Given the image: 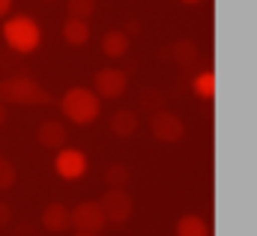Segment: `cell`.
<instances>
[{
  "mask_svg": "<svg viewBox=\"0 0 257 236\" xmlns=\"http://www.w3.org/2000/svg\"><path fill=\"white\" fill-rule=\"evenodd\" d=\"M0 102L3 105H21V108H30V105H39V108L57 105V99L45 87H39L33 78H27V75L0 78Z\"/></svg>",
  "mask_w": 257,
  "mask_h": 236,
  "instance_id": "1",
  "label": "cell"
},
{
  "mask_svg": "<svg viewBox=\"0 0 257 236\" xmlns=\"http://www.w3.org/2000/svg\"><path fill=\"white\" fill-rule=\"evenodd\" d=\"M60 111L75 126H90V123H96L99 114H102V99L96 96V90L69 87L63 93V99H60Z\"/></svg>",
  "mask_w": 257,
  "mask_h": 236,
  "instance_id": "2",
  "label": "cell"
},
{
  "mask_svg": "<svg viewBox=\"0 0 257 236\" xmlns=\"http://www.w3.org/2000/svg\"><path fill=\"white\" fill-rule=\"evenodd\" d=\"M3 42L15 51V54H33L42 45V27L39 21H33L30 15H6L3 24Z\"/></svg>",
  "mask_w": 257,
  "mask_h": 236,
  "instance_id": "3",
  "label": "cell"
},
{
  "mask_svg": "<svg viewBox=\"0 0 257 236\" xmlns=\"http://www.w3.org/2000/svg\"><path fill=\"white\" fill-rule=\"evenodd\" d=\"M99 206H102V212H105V224H111V227H126L128 218H132V212H135V200L128 197L126 188H108L105 194H102V200H99Z\"/></svg>",
  "mask_w": 257,
  "mask_h": 236,
  "instance_id": "4",
  "label": "cell"
},
{
  "mask_svg": "<svg viewBox=\"0 0 257 236\" xmlns=\"http://www.w3.org/2000/svg\"><path fill=\"white\" fill-rule=\"evenodd\" d=\"M150 132H153V138L156 141H162V144H177V141H183L186 138V123L177 117L174 111H156V114H150Z\"/></svg>",
  "mask_w": 257,
  "mask_h": 236,
  "instance_id": "5",
  "label": "cell"
},
{
  "mask_svg": "<svg viewBox=\"0 0 257 236\" xmlns=\"http://www.w3.org/2000/svg\"><path fill=\"white\" fill-rule=\"evenodd\" d=\"M87 168H90V159H87L81 150H66V147H60L57 156H54V171H57V177L66 179V182L84 179L87 177Z\"/></svg>",
  "mask_w": 257,
  "mask_h": 236,
  "instance_id": "6",
  "label": "cell"
},
{
  "mask_svg": "<svg viewBox=\"0 0 257 236\" xmlns=\"http://www.w3.org/2000/svg\"><path fill=\"white\" fill-rule=\"evenodd\" d=\"M128 87V75L123 69H99L96 75H93V90H96V96L99 99H120L123 93H126Z\"/></svg>",
  "mask_w": 257,
  "mask_h": 236,
  "instance_id": "7",
  "label": "cell"
},
{
  "mask_svg": "<svg viewBox=\"0 0 257 236\" xmlns=\"http://www.w3.org/2000/svg\"><path fill=\"white\" fill-rule=\"evenodd\" d=\"M69 221L75 230H90V233H99L105 227V212L99 206V200H84L78 203L75 209H69Z\"/></svg>",
  "mask_w": 257,
  "mask_h": 236,
  "instance_id": "8",
  "label": "cell"
},
{
  "mask_svg": "<svg viewBox=\"0 0 257 236\" xmlns=\"http://www.w3.org/2000/svg\"><path fill=\"white\" fill-rule=\"evenodd\" d=\"M66 138H69V132H66V126L60 120H42L39 129H36V141L45 150H60V147H66Z\"/></svg>",
  "mask_w": 257,
  "mask_h": 236,
  "instance_id": "9",
  "label": "cell"
},
{
  "mask_svg": "<svg viewBox=\"0 0 257 236\" xmlns=\"http://www.w3.org/2000/svg\"><path fill=\"white\" fill-rule=\"evenodd\" d=\"M42 227L48 230V233H66L69 227H72V221H69V206L63 203H48L45 209H42Z\"/></svg>",
  "mask_w": 257,
  "mask_h": 236,
  "instance_id": "10",
  "label": "cell"
},
{
  "mask_svg": "<svg viewBox=\"0 0 257 236\" xmlns=\"http://www.w3.org/2000/svg\"><path fill=\"white\" fill-rule=\"evenodd\" d=\"M63 39H66V45H72V48L87 45V42H90V21L69 15L63 21Z\"/></svg>",
  "mask_w": 257,
  "mask_h": 236,
  "instance_id": "11",
  "label": "cell"
},
{
  "mask_svg": "<svg viewBox=\"0 0 257 236\" xmlns=\"http://www.w3.org/2000/svg\"><path fill=\"white\" fill-rule=\"evenodd\" d=\"M138 126H141V120H138V111H132V108H120V111H114L111 120H108V129L117 138H132L138 132Z\"/></svg>",
  "mask_w": 257,
  "mask_h": 236,
  "instance_id": "12",
  "label": "cell"
},
{
  "mask_svg": "<svg viewBox=\"0 0 257 236\" xmlns=\"http://www.w3.org/2000/svg\"><path fill=\"white\" fill-rule=\"evenodd\" d=\"M102 54L111 60H120L128 54V33L126 30H108L102 36Z\"/></svg>",
  "mask_w": 257,
  "mask_h": 236,
  "instance_id": "13",
  "label": "cell"
},
{
  "mask_svg": "<svg viewBox=\"0 0 257 236\" xmlns=\"http://www.w3.org/2000/svg\"><path fill=\"white\" fill-rule=\"evenodd\" d=\"M174 233H177V236H212V233H209L206 218H203V215H197V212H186V215H180V218H177Z\"/></svg>",
  "mask_w": 257,
  "mask_h": 236,
  "instance_id": "14",
  "label": "cell"
},
{
  "mask_svg": "<svg viewBox=\"0 0 257 236\" xmlns=\"http://www.w3.org/2000/svg\"><path fill=\"white\" fill-rule=\"evenodd\" d=\"M192 90L194 96H200V99H215V75L209 72V69H203V72H197L192 78Z\"/></svg>",
  "mask_w": 257,
  "mask_h": 236,
  "instance_id": "15",
  "label": "cell"
},
{
  "mask_svg": "<svg viewBox=\"0 0 257 236\" xmlns=\"http://www.w3.org/2000/svg\"><path fill=\"white\" fill-rule=\"evenodd\" d=\"M171 57L177 60L180 66H186V69H189V66H194V63H197V57H200V54H197V45H194V42H189V39H180V42L171 48Z\"/></svg>",
  "mask_w": 257,
  "mask_h": 236,
  "instance_id": "16",
  "label": "cell"
},
{
  "mask_svg": "<svg viewBox=\"0 0 257 236\" xmlns=\"http://www.w3.org/2000/svg\"><path fill=\"white\" fill-rule=\"evenodd\" d=\"M128 179H132V171L126 165H120V162L105 168V185L108 188H128Z\"/></svg>",
  "mask_w": 257,
  "mask_h": 236,
  "instance_id": "17",
  "label": "cell"
},
{
  "mask_svg": "<svg viewBox=\"0 0 257 236\" xmlns=\"http://www.w3.org/2000/svg\"><path fill=\"white\" fill-rule=\"evenodd\" d=\"M66 12L75 15V18H93L96 12V0H66Z\"/></svg>",
  "mask_w": 257,
  "mask_h": 236,
  "instance_id": "18",
  "label": "cell"
},
{
  "mask_svg": "<svg viewBox=\"0 0 257 236\" xmlns=\"http://www.w3.org/2000/svg\"><path fill=\"white\" fill-rule=\"evenodd\" d=\"M141 108H144L147 114H156V111H162V108H165V99H162V93H159V90H144V96H141Z\"/></svg>",
  "mask_w": 257,
  "mask_h": 236,
  "instance_id": "19",
  "label": "cell"
},
{
  "mask_svg": "<svg viewBox=\"0 0 257 236\" xmlns=\"http://www.w3.org/2000/svg\"><path fill=\"white\" fill-rule=\"evenodd\" d=\"M15 179H18V171H15V165H12L9 159H3V156H0V191L12 188V185H15Z\"/></svg>",
  "mask_w": 257,
  "mask_h": 236,
  "instance_id": "20",
  "label": "cell"
},
{
  "mask_svg": "<svg viewBox=\"0 0 257 236\" xmlns=\"http://www.w3.org/2000/svg\"><path fill=\"white\" fill-rule=\"evenodd\" d=\"M12 218H15L12 206H9L6 200H0V227H9V224H12Z\"/></svg>",
  "mask_w": 257,
  "mask_h": 236,
  "instance_id": "21",
  "label": "cell"
},
{
  "mask_svg": "<svg viewBox=\"0 0 257 236\" xmlns=\"http://www.w3.org/2000/svg\"><path fill=\"white\" fill-rule=\"evenodd\" d=\"M12 3H15V0H0V18H6V15L12 12Z\"/></svg>",
  "mask_w": 257,
  "mask_h": 236,
  "instance_id": "22",
  "label": "cell"
},
{
  "mask_svg": "<svg viewBox=\"0 0 257 236\" xmlns=\"http://www.w3.org/2000/svg\"><path fill=\"white\" fill-rule=\"evenodd\" d=\"M15 236H36V230H33V227H18Z\"/></svg>",
  "mask_w": 257,
  "mask_h": 236,
  "instance_id": "23",
  "label": "cell"
},
{
  "mask_svg": "<svg viewBox=\"0 0 257 236\" xmlns=\"http://www.w3.org/2000/svg\"><path fill=\"white\" fill-rule=\"evenodd\" d=\"M126 33H128V39L138 33V21H132V24H126Z\"/></svg>",
  "mask_w": 257,
  "mask_h": 236,
  "instance_id": "24",
  "label": "cell"
},
{
  "mask_svg": "<svg viewBox=\"0 0 257 236\" xmlns=\"http://www.w3.org/2000/svg\"><path fill=\"white\" fill-rule=\"evenodd\" d=\"M3 126H6V105L0 102V129H3Z\"/></svg>",
  "mask_w": 257,
  "mask_h": 236,
  "instance_id": "25",
  "label": "cell"
},
{
  "mask_svg": "<svg viewBox=\"0 0 257 236\" xmlns=\"http://www.w3.org/2000/svg\"><path fill=\"white\" fill-rule=\"evenodd\" d=\"M75 236H99V233H90V230H75Z\"/></svg>",
  "mask_w": 257,
  "mask_h": 236,
  "instance_id": "26",
  "label": "cell"
},
{
  "mask_svg": "<svg viewBox=\"0 0 257 236\" xmlns=\"http://www.w3.org/2000/svg\"><path fill=\"white\" fill-rule=\"evenodd\" d=\"M180 3H186V6H194V3H200V0H180Z\"/></svg>",
  "mask_w": 257,
  "mask_h": 236,
  "instance_id": "27",
  "label": "cell"
},
{
  "mask_svg": "<svg viewBox=\"0 0 257 236\" xmlns=\"http://www.w3.org/2000/svg\"><path fill=\"white\" fill-rule=\"evenodd\" d=\"M45 3H57V0H45Z\"/></svg>",
  "mask_w": 257,
  "mask_h": 236,
  "instance_id": "28",
  "label": "cell"
}]
</instances>
